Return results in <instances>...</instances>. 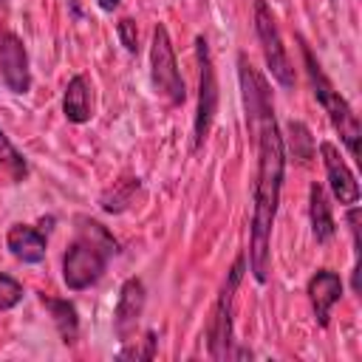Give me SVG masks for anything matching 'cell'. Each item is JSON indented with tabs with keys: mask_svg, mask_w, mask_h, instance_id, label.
I'll use <instances>...</instances> for the list:
<instances>
[{
	"mask_svg": "<svg viewBox=\"0 0 362 362\" xmlns=\"http://www.w3.org/2000/svg\"><path fill=\"white\" fill-rule=\"evenodd\" d=\"M238 82L246 107V127L257 147V178H255V212L249 232V272L257 283L269 280L272 269V226L280 206L283 173H286V147L274 119V102L269 93L266 76L249 62L246 54H238Z\"/></svg>",
	"mask_w": 362,
	"mask_h": 362,
	"instance_id": "6da1fadb",
	"label": "cell"
},
{
	"mask_svg": "<svg viewBox=\"0 0 362 362\" xmlns=\"http://www.w3.org/2000/svg\"><path fill=\"white\" fill-rule=\"evenodd\" d=\"M76 238L71 240V246L62 255V280L71 291H82L88 286H93L105 269L107 260L119 252L113 235L90 218H79L76 221Z\"/></svg>",
	"mask_w": 362,
	"mask_h": 362,
	"instance_id": "7a4b0ae2",
	"label": "cell"
},
{
	"mask_svg": "<svg viewBox=\"0 0 362 362\" xmlns=\"http://www.w3.org/2000/svg\"><path fill=\"white\" fill-rule=\"evenodd\" d=\"M300 45H303V59H305V74H308L311 90H314L317 102L322 105V110L328 113V119H331L334 130L339 133L342 144H345L348 153L356 158V156H359V119H356L354 107L339 96V90H334L331 79L322 74V68H320V62L314 59L311 48H308L303 40H300Z\"/></svg>",
	"mask_w": 362,
	"mask_h": 362,
	"instance_id": "3957f363",
	"label": "cell"
},
{
	"mask_svg": "<svg viewBox=\"0 0 362 362\" xmlns=\"http://www.w3.org/2000/svg\"><path fill=\"white\" fill-rule=\"evenodd\" d=\"M243 269H246V255H240L232 263V269L226 272L218 303H215L212 317L206 322V348H209L212 359H229L232 356V342H235L232 339V311H235V291L240 286Z\"/></svg>",
	"mask_w": 362,
	"mask_h": 362,
	"instance_id": "277c9868",
	"label": "cell"
},
{
	"mask_svg": "<svg viewBox=\"0 0 362 362\" xmlns=\"http://www.w3.org/2000/svg\"><path fill=\"white\" fill-rule=\"evenodd\" d=\"M150 79L158 96H164L170 105H184L187 99V85L175 62L173 40L164 25L153 28V42H150Z\"/></svg>",
	"mask_w": 362,
	"mask_h": 362,
	"instance_id": "5b68a950",
	"label": "cell"
},
{
	"mask_svg": "<svg viewBox=\"0 0 362 362\" xmlns=\"http://www.w3.org/2000/svg\"><path fill=\"white\" fill-rule=\"evenodd\" d=\"M255 34L260 40V48H263V59H266V68L272 74V79L291 90L294 88V68H291V59H288V51L283 45V37H280V28L266 6V0H255Z\"/></svg>",
	"mask_w": 362,
	"mask_h": 362,
	"instance_id": "8992f818",
	"label": "cell"
},
{
	"mask_svg": "<svg viewBox=\"0 0 362 362\" xmlns=\"http://www.w3.org/2000/svg\"><path fill=\"white\" fill-rule=\"evenodd\" d=\"M195 59H198V110H195V147L204 144V139L212 130L215 113H218V79H215V62L209 42L204 37H195Z\"/></svg>",
	"mask_w": 362,
	"mask_h": 362,
	"instance_id": "52a82bcc",
	"label": "cell"
},
{
	"mask_svg": "<svg viewBox=\"0 0 362 362\" xmlns=\"http://www.w3.org/2000/svg\"><path fill=\"white\" fill-rule=\"evenodd\" d=\"M0 76L11 93H28L31 90L28 51L14 31H0Z\"/></svg>",
	"mask_w": 362,
	"mask_h": 362,
	"instance_id": "ba28073f",
	"label": "cell"
},
{
	"mask_svg": "<svg viewBox=\"0 0 362 362\" xmlns=\"http://www.w3.org/2000/svg\"><path fill=\"white\" fill-rule=\"evenodd\" d=\"M320 156H322L325 175H328V187H331L334 198H337L342 206H354V204H359V184H356L351 167L345 164L342 153L337 150V144H331V141H320Z\"/></svg>",
	"mask_w": 362,
	"mask_h": 362,
	"instance_id": "9c48e42d",
	"label": "cell"
},
{
	"mask_svg": "<svg viewBox=\"0 0 362 362\" xmlns=\"http://www.w3.org/2000/svg\"><path fill=\"white\" fill-rule=\"evenodd\" d=\"M144 300H147L144 283L139 277H127L119 288V300H116V311H113V331L122 342H127L130 334L136 331V325L144 314Z\"/></svg>",
	"mask_w": 362,
	"mask_h": 362,
	"instance_id": "30bf717a",
	"label": "cell"
},
{
	"mask_svg": "<svg viewBox=\"0 0 362 362\" xmlns=\"http://www.w3.org/2000/svg\"><path fill=\"white\" fill-rule=\"evenodd\" d=\"M339 297H342V280H339L337 272L320 269V272L308 280V300H311L314 317H317V322H320L322 328L328 325L331 308L339 303Z\"/></svg>",
	"mask_w": 362,
	"mask_h": 362,
	"instance_id": "8fae6325",
	"label": "cell"
},
{
	"mask_svg": "<svg viewBox=\"0 0 362 362\" xmlns=\"http://www.w3.org/2000/svg\"><path fill=\"white\" fill-rule=\"evenodd\" d=\"M6 246L8 252L20 260V263H40L45 257V235L37 226L28 223H14L6 235Z\"/></svg>",
	"mask_w": 362,
	"mask_h": 362,
	"instance_id": "7c38bea8",
	"label": "cell"
},
{
	"mask_svg": "<svg viewBox=\"0 0 362 362\" xmlns=\"http://www.w3.org/2000/svg\"><path fill=\"white\" fill-rule=\"evenodd\" d=\"M62 113L74 124L90 122V116H93V93H90V85H88V79L82 74L68 79L65 96H62Z\"/></svg>",
	"mask_w": 362,
	"mask_h": 362,
	"instance_id": "4fadbf2b",
	"label": "cell"
},
{
	"mask_svg": "<svg viewBox=\"0 0 362 362\" xmlns=\"http://www.w3.org/2000/svg\"><path fill=\"white\" fill-rule=\"evenodd\" d=\"M308 221H311V235L317 238V243H328L334 238L337 226H334L331 204H328L322 184H311L308 189Z\"/></svg>",
	"mask_w": 362,
	"mask_h": 362,
	"instance_id": "5bb4252c",
	"label": "cell"
},
{
	"mask_svg": "<svg viewBox=\"0 0 362 362\" xmlns=\"http://www.w3.org/2000/svg\"><path fill=\"white\" fill-rule=\"evenodd\" d=\"M40 300H42V305L51 311V320H54V325H57V331H59L62 342H65V345L76 342V337H79V317H76V305H74L71 300L45 297V294H42Z\"/></svg>",
	"mask_w": 362,
	"mask_h": 362,
	"instance_id": "9a60e30c",
	"label": "cell"
},
{
	"mask_svg": "<svg viewBox=\"0 0 362 362\" xmlns=\"http://www.w3.org/2000/svg\"><path fill=\"white\" fill-rule=\"evenodd\" d=\"M0 164L17 178V181H23L25 175H28V164H25V158H23V153L8 141V136L0 130Z\"/></svg>",
	"mask_w": 362,
	"mask_h": 362,
	"instance_id": "2e32d148",
	"label": "cell"
},
{
	"mask_svg": "<svg viewBox=\"0 0 362 362\" xmlns=\"http://www.w3.org/2000/svg\"><path fill=\"white\" fill-rule=\"evenodd\" d=\"M288 147L294 153V158L300 161H308L311 153H314V139L308 133V127L303 122H288Z\"/></svg>",
	"mask_w": 362,
	"mask_h": 362,
	"instance_id": "e0dca14e",
	"label": "cell"
},
{
	"mask_svg": "<svg viewBox=\"0 0 362 362\" xmlns=\"http://www.w3.org/2000/svg\"><path fill=\"white\" fill-rule=\"evenodd\" d=\"M116 356H119V359H153V356H156V334L147 331L141 342H130V339H127V345H124Z\"/></svg>",
	"mask_w": 362,
	"mask_h": 362,
	"instance_id": "ac0fdd59",
	"label": "cell"
},
{
	"mask_svg": "<svg viewBox=\"0 0 362 362\" xmlns=\"http://www.w3.org/2000/svg\"><path fill=\"white\" fill-rule=\"evenodd\" d=\"M23 300V286L11 274H0V311L14 308Z\"/></svg>",
	"mask_w": 362,
	"mask_h": 362,
	"instance_id": "d6986e66",
	"label": "cell"
},
{
	"mask_svg": "<svg viewBox=\"0 0 362 362\" xmlns=\"http://www.w3.org/2000/svg\"><path fill=\"white\" fill-rule=\"evenodd\" d=\"M116 34H119V40H122V45H124L127 54H139V28H136V23L130 17H122L119 20Z\"/></svg>",
	"mask_w": 362,
	"mask_h": 362,
	"instance_id": "ffe728a7",
	"label": "cell"
},
{
	"mask_svg": "<svg viewBox=\"0 0 362 362\" xmlns=\"http://www.w3.org/2000/svg\"><path fill=\"white\" fill-rule=\"evenodd\" d=\"M96 3H99V8H102V11H113L122 0H96Z\"/></svg>",
	"mask_w": 362,
	"mask_h": 362,
	"instance_id": "44dd1931",
	"label": "cell"
},
{
	"mask_svg": "<svg viewBox=\"0 0 362 362\" xmlns=\"http://www.w3.org/2000/svg\"><path fill=\"white\" fill-rule=\"evenodd\" d=\"M68 3H74V0H68Z\"/></svg>",
	"mask_w": 362,
	"mask_h": 362,
	"instance_id": "7402d4cb",
	"label": "cell"
},
{
	"mask_svg": "<svg viewBox=\"0 0 362 362\" xmlns=\"http://www.w3.org/2000/svg\"><path fill=\"white\" fill-rule=\"evenodd\" d=\"M0 3H3V0H0Z\"/></svg>",
	"mask_w": 362,
	"mask_h": 362,
	"instance_id": "603a6c76",
	"label": "cell"
}]
</instances>
